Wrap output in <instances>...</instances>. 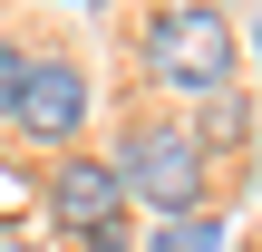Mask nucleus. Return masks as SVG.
Here are the masks:
<instances>
[{
	"instance_id": "obj_1",
	"label": "nucleus",
	"mask_w": 262,
	"mask_h": 252,
	"mask_svg": "<svg viewBox=\"0 0 262 252\" xmlns=\"http://www.w3.org/2000/svg\"><path fill=\"white\" fill-rule=\"evenodd\" d=\"M136 58H146V78L165 87V97H224L233 87V68H243V39H233V19L214 10V0H165L146 29H136Z\"/></svg>"
},
{
	"instance_id": "obj_2",
	"label": "nucleus",
	"mask_w": 262,
	"mask_h": 252,
	"mask_svg": "<svg viewBox=\"0 0 262 252\" xmlns=\"http://www.w3.org/2000/svg\"><path fill=\"white\" fill-rule=\"evenodd\" d=\"M107 165H117L126 204H146L156 223H175V214H204L214 155H204V136H194V126H175V117H136V126L107 146Z\"/></svg>"
},
{
	"instance_id": "obj_3",
	"label": "nucleus",
	"mask_w": 262,
	"mask_h": 252,
	"mask_svg": "<svg viewBox=\"0 0 262 252\" xmlns=\"http://www.w3.org/2000/svg\"><path fill=\"white\" fill-rule=\"evenodd\" d=\"M49 223H58L68 243H88V252L117 243V233H126V185H117V165L68 146V155L49 165Z\"/></svg>"
},
{
	"instance_id": "obj_4",
	"label": "nucleus",
	"mask_w": 262,
	"mask_h": 252,
	"mask_svg": "<svg viewBox=\"0 0 262 252\" xmlns=\"http://www.w3.org/2000/svg\"><path fill=\"white\" fill-rule=\"evenodd\" d=\"M88 107H97V87H88V68L68 58V49H29V87H19V136L29 146H78V126H88Z\"/></svg>"
},
{
	"instance_id": "obj_5",
	"label": "nucleus",
	"mask_w": 262,
	"mask_h": 252,
	"mask_svg": "<svg viewBox=\"0 0 262 252\" xmlns=\"http://www.w3.org/2000/svg\"><path fill=\"white\" fill-rule=\"evenodd\" d=\"M146 252H224V223L214 214H175V223H156Z\"/></svg>"
},
{
	"instance_id": "obj_6",
	"label": "nucleus",
	"mask_w": 262,
	"mask_h": 252,
	"mask_svg": "<svg viewBox=\"0 0 262 252\" xmlns=\"http://www.w3.org/2000/svg\"><path fill=\"white\" fill-rule=\"evenodd\" d=\"M243 126H253V107L224 87V97H204V126H194V136H204V155H214V146H243Z\"/></svg>"
},
{
	"instance_id": "obj_7",
	"label": "nucleus",
	"mask_w": 262,
	"mask_h": 252,
	"mask_svg": "<svg viewBox=\"0 0 262 252\" xmlns=\"http://www.w3.org/2000/svg\"><path fill=\"white\" fill-rule=\"evenodd\" d=\"M19 87H29V49H19V39L0 29V126L19 117Z\"/></svg>"
},
{
	"instance_id": "obj_8",
	"label": "nucleus",
	"mask_w": 262,
	"mask_h": 252,
	"mask_svg": "<svg viewBox=\"0 0 262 252\" xmlns=\"http://www.w3.org/2000/svg\"><path fill=\"white\" fill-rule=\"evenodd\" d=\"M19 204H29V185H19V175H0V214H19Z\"/></svg>"
},
{
	"instance_id": "obj_9",
	"label": "nucleus",
	"mask_w": 262,
	"mask_h": 252,
	"mask_svg": "<svg viewBox=\"0 0 262 252\" xmlns=\"http://www.w3.org/2000/svg\"><path fill=\"white\" fill-rule=\"evenodd\" d=\"M58 10H97V0H58Z\"/></svg>"
},
{
	"instance_id": "obj_10",
	"label": "nucleus",
	"mask_w": 262,
	"mask_h": 252,
	"mask_svg": "<svg viewBox=\"0 0 262 252\" xmlns=\"http://www.w3.org/2000/svg\"><path fill=\"white\" fill-rule=\"evenodd\" d=\"M253 58H262V29H253Z\"/></svg>"
},
{
	"instance_id": "obj_11",
	"label": "nucleus",
	"mask_w": 262,
	"mask_h": 252,
	"mask_svg": "<svg viewBox=\"0 0 262 252\" xmlns=\"http://www.w3.org/2000/svg\"><path fill=\"white\" fill-rule=\"evenodd\" d=\"M97 252H126V243H97Z\"/></svg>"
},
{
	"instance_id": "obj_12",
	"label": "nucleus",
	"mask_w": 262,
	"mask_h": 252,
	"mask_svg": "<svg viewBox=\"0 0 262 252\" xmlns=\"http://www.w3.org/2000/svg\"><path fill=\"white\" fill-rule=\"evenodd\" d=\"M0 252H10V243H0Z\"/></svg>"
}]
</instances>
